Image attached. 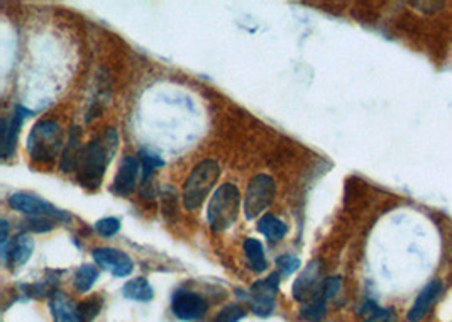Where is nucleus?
<instances>
[{
  "mask_svg": "<svg viewBox=\"0 0 452 322\" xmlns=\"http://www.w3.org/2000/svg\"><path fill=\"white\" fill-rule=\"evenodd\" d=\"M220 176V167L216 160H204L190 171L183 185V205L186 210H197L204 204L209 192Z\"/></svg>",
  "mask_w": 452,
  "mask_h": 322,
  "instance_id": "obj_4",
  "label": "nucleus"
},
{
  "mask_svg": "<svg viewBox=\"0 0 452 322\" xmlns=\"http://www.w3.org/2000/svg\"><path fill=\"white\" fill-rule=\"evenodd\" d=\"M137 176H139V160L136 156H125L122 160L119 171L114 178L112 192L119 197H128L136 190Z\"/></svg>",
  "mask_w": 452,
  "mask_h": 322,
  "instance_id": "obj_10",
  "label": "nucleus"
},
{
  "mask_svg": "<svg viewBox=\"0 0 452 322\" xmlns=\"http://www.w3.org/2000/svg\"><path fill=\"white\" fill-rule=\"evenodd\" d=\"M101 305L102 302L98 300V298H92V300H87L83 302V304H80V314H82L83 322H90L94 319V317L98 314V310H101Z\"/></svg>",
  "mask_w": 452,
  "mask_h": 322,
  "instance_id": "obj_28",
  "label": "nucleus"
},
{
  "mask_svg": "<svg viewBox=\"0 0 452 322\" xmlns=\"http://www.w3.org/2000/svg\"><path fill=\"white\" fill-rule=\"evenodd\" d=\"M277 195V183L270 175L259 173L252 176L249 182L246 197H244V214L249 221L261 216L264 210L271 205Z\"/></svg>",
  "mask_w": 452,
  "mask_h": 322,
  "instance_id": "obj_5",
  "label": "nucleus"
},
{
  "mask_svg": "<svg viewBox=\"0 0 452 322\" xmlns=\"http://www.w3.org/2000/svg\"><path fill=\"white\" fill-rule=\"evenodd\" d=\"M64 131L56 121H41L31 129L28 136L29 156L37 163H51L63 148Z\"/></svg>",
  "mask_w": 452,
  "mask_h": 322,
  "instance_id": "obj_3",
  "label": "nucleus"
},
{
  "mask_svg": "<svg viewBox=\"0 0 452 322\" xmlns=\"http://www.w3.org/2000/svg\"><path fill=\"white\" fill-rule=\"evenodd\" d=\"M325 312H327V300L322 297H315L305 307H302L300 316L306 322H320L325 317Z\"/></svg>",
  "mask_w": 452,
  "mask_h": 322,
  "instance_id": "obj_21",
  "label": "nucleus"
},
{
  "mask_svg": "<svg viewBox=\"0 0 452 322\" xmlns=\"http://www.w3.org/2000/svg\"><path fill=\"white\" fill-rule=\"evenodd\" d=\"M365 322H397V312L393 309H379L376 307Z\"/></svg>",
  "mask_w": 452,
  "mask_h": 322,
  "instance_id": "obj_30",
  "label": "nucleus"
},
{
  "mask_svg": "<svg viewBox=\"0 0 452 322\" xmlns=\"http://www.w3.org/2000/svg\"><path fill=\"white\" fill-rule=\"evenodd\" d=\"M244 255H246L247 264L256 273H263L268 268L266 255H264V248L261 241L254 239V237H247L244 241Z\"/></svg>",
  "mask_w": 452,
  "mask_h": 322,
  "instance_id": "obj_17",
  "label": "nucleus"
},
{
  "mask_svg": "<svg viewBox=\"0 0 452 322\" xmlns=\"http://www.w3.org/2000/svg\"><path fill=\"white\" fill-rule=\"evenodd\" d=\"M31 110L24 109V107L17 105L15 107L12 117H10L9 122H3L2 124V156L6 160H9L10 156L14 155L15 144H17L19 133H21L22 122L24 119L31 116Z\"/></svg>",
  "mask_w": 452,
  "mask_h": 322,
  "instance_id": "obj_11",
  "label": "nucleus"
},
{
  "mask_svg": "<svg viewBox=\"0 0 452 322\" xmlns=\"http://www.w3.org/2000/svg\"><path fill=\"white\" fill-rule=\"evenodd\" d=\"M279 273H271L264 280H258L249 289V302H251L252 312L259 317H268L273 314L277 305V294L279 287Z\"/></svg>",
  "mask_w": 452,
  "mask_h": 322,
  "instance_id": "obj_6",
  "label": "nucleus"
},
{
  "mask_svg": "<svg viewBox=\"0 0 452 322\" xmlns=\"http://www.w3.org/2000/svg\"><path fill=\"white\" fill-rule=\"evenodd\" d=\"M0 229H2V236H0V243L2 246H7V235H9V224H7L6 219L0 222Z\"/></svg>",
  "mask_w": 452,
  "mask_h": 322,
  "instance_id": "obj_32",
  "label": "nucleus"
},
{
  "mask_svg": "<svg viewBox=\"0 0 452 322\" xmlns=\"http://www.w3.org/2000/svg\"><path fill=\"white\" fill-rule=\"evenodd\" d=\"M34 251V239L29 235H21L17 236V239L14 241L12 246H10V251L7 253L3 262L10 260V264L12 266H21L31 258Z\"/></svg>",
  "mask_w": 452,
  "mask_h": 322,
  "instance_id": "obj_16",
  "label": "nucleus"
},
{
  "mask_svg": "<svg viewBox=\"0 0 452 322\" xmlns=\"http://www.w3.org/2000/svg\"><path fill=\"white\" fill-rule=\"evenodd\" d=\"M95 263L109 270L114 277L125 278L132 273L134 263L124 251L114 248H97L92 251Z\"/></svg>",
  "mask_w": 452,
  "mask_h": 322,
  "instance_id": "obj_9",
  "label": "nucleus"
},
{
  "mask_svg": "<svg viewBox=\"0 0 452 322\" xmlns=\"http://www.w3.org/2000/svg\"><path fill=\"white\" fill-rule=\"evenodd\" d=\"M9 205L17 212L28 214V216L51 217L55 221H70V214L68 212L43 201V198L36 197V195L26 194V192H17V194L10 195Z\"/></svg>",
  "mask_w": 452,
  "mask_h": 322,
  "instance_id": "obj_7",
  "label": "nucleus"
},
{
  "mask_svg": "<svg viewBox=\"0 0 452 322\" xmlns=\"http://www.w3.org/2000/svg\"><path fill=\"white\" fill-rule=\"evenodd\" d=\"M277 266H278L279 275H281V277H288V275H292L293 271H297L298 268H300V260H298L297 256H292V255L279 256V258L277 260Z\"/></svg>",
  "mask_w": 452,
  "mask_h": 322,
  "instance_id": "obj_27",
  "label": "nucleus"
},
{
  "mask_svg": "<svg viewBox=\"0 0 452 322\" xmlns=\"http://www.w3.org/2000/svg\"><path fill=\"white\" fill-rule=\"evenodd\" d=\"M241 192L234 183H224L214 192L207 207V221L212 231L222 232L232 228L239 217Z\"/></svg>",
  "mask_w": 452,
  "mask_h": 322,
  "instance_id": "obj_2",
  "label": "nucleus"
},
{
  "mask_svg": "<svg viewBox=\"0 0 452 322\" xmlns=\"http://www.w3.org/2000/svg\"><path fill=\"white\" fill-rule=\"evenodd\" d=\"M82 144H80V133L78 129L73 128L70 133V137H68V144L64 148L63 156H61V170L64 173H70V171H76L80 163V156H82Z\"/></svg>",
  "mask_w": 452,
  "mask_h": 322,
  "instance_id": "obj_15",
  "label": "nucleus"
},
{
  "mask_svg": "<svg viewBox=\"0 0 452 322\" xmlns=\"http://www.w3.org/2000/svg\"><path fill=\"white\" fill-rule=\"evenodd\" d=\"M95 229L103 237H112L121 231V221L117 217H103V219L95 222Z\"/></svg>",
  "mask_w": 452,
  "mask_h": 322,
  "instance_id": "obj_23",
  "label": "nucleus"
},
{
  "mask_svg": "<svg viewBox=\"0 0 452 322\" xmlns=\"http://www.w3.org/2000/svg\"><path fill=\"white\" fill-rule=\"evenodd\" d=\"M319 264L310 263L293 283V297L298 302H308L319 297Z\"/></svg>",
  "mask_w": 452,
  "mask_h": 322,
  "instance_id": "obj_12",
  "label": "nucleus"
},
{
  "mask_svg": "<svg viewBox=\"0 0 452 322\" xmlns=\"http://www.w3.org/2000/svg\"><path fill=\"white\" fill-rule=\"evenodd\" d=\"M49 307H51V316L55 322H83L82 314H80V305H76L64 294L56 292L53 295Z\"/></svg>",
  "mask_w": 452,
  "mask_h": 322,
  "instance_id": "obj_14",
  "label": "nucleus"
},
{
  "mask_svg": "<svg viewBox=\"0 0 452 322\" xmlns=\"http://www.w3.org/2000/svg\"><path fill=\"white\" fill-rule=\"evenodd\" d=\"M98 278V270L92 264H82L76 268L73 275V287L80 294H87L95 285Z\"/></svg>",
  "mask_w": 452,
  "mask_h": 322,
  "instance_id": "obj_20",
  "label": "nucleus"
},
{
  "mask_svg": "<svg viewBox=\"0 0 452 322\" xmlns=\"http://www.w3.org/2000/svg\"><path fill=\"white\" fill-rule=\"evenodd\" d=\"M176 192L171 189V187H168L166 190L163 192V212L164 216H166V219H170V214H173L176 216V212H178V209H176Z\"/></svg>",
  "mask_w": 452,
  "mask_h": 322,
  "instance_id": "obj_29",
  "label": "nucleus"
},
{
  "mask_svg": "<svg viewBox=\"0 0 452 322\" xmlns=\"http://www.w3.org/2000/svg\"><path fill=\"white\" fill-rule=\"evenodd\" d=\"M55 219L43 216H29V219L26 221V228L34 232H49L51 229H55Z\"/></svg>",
  "mask_w": 452,
  "mask_h": 322,
  "instance_id": "obj_25",
  "label": "nucleus"
},
{
  "mask_svg": "<svg viewBox=\"0 0 452 322\" xmlns=\"http://www.w3.org/2000/svg\"><path fill=\"white\" fill-rule=\"evenodd\" d=\"M209 304L204 297L189 290H178L171 300V310L180 321H197L205 316Z\"/></svg>",
  "mask_w": 452,
  "mask_h": 322,
  "instance_id": "obj_8",
  "label": "nucleus"
},
{
  "mask_svg": "<svg viewBox=\"0 0 452 322\" xmlns=\"http://www.w3.org/2000/svg\"><path fill=\"white\" fill-rule=\"evenodd\" d=\"M410 3H412L413 7H417L420 12H425V14L437 12L440 7L444 6V2H435V0L434 2H427V0H425V2H410Z\"/></svg>",
  "mask_w": 452,
  "mask_h": 322,
  "instance_id": "obj_31",
  "label": "nucleus"
},
{
  "mask_svg": "<svg viewBox=\"0 0 452 322\" xmlns=\"http://www.w3.org/2000/svg\"><path fill=\"white\" fill-rule=\"evenodd\" d=\"M141 160H143V185H144L156 168L164 167V161L158 158L156 155H153V153H148V151H141Z\"/></svg>",
  "mask_w": 452,
  "mask_h": 322,
  "instance_id": "obj_22",
  "label": "nucleus"
},
{
  "mask_svg": "<svg viewBox=\"0 0 452 322\" xmlns=\"http://www.w3.org/2000/svg\"><path fill=\"white\" fill-rule=\"evenodd\" d=\"M340 287H342V280H340L339 277H331V278L324 280L320 285L319 297L325 298V300H331V298H334L336 295L340 292Z\"/></svg>",
  "mask_w": 452,
  "mask_h": 322,
  "instance_id": "obj_26",
  "label": "nucleus"
},
{
  "mask_svg": "<svg viewBox=\"0 0 452 322\" xmlns=\"http://www.w3.org/2000/svg\"><path fill=\"white\" fill-rule=\"evenodd\" d=\"M442 289H444V285L440 280H434V282L428 283L422 292L419 294V297L415 298V302H413L412 307H410L408 314H407V319L410 322L422 321L424 317L427 316L428 310H431L432 304H434V302L439 298V295L442 294Z\"/></svg>",
  "mask_w": 452,
  "mask_h": 322,
  "instance_id": "obj_13",
  "label": "nucleus"
},
{
  "mask_svg": "<svg viewBox=\"0 0 452 322\" xmlns=\"http://www.w3.org/2000/svg\"><path fill=\"white\" fill-rule=\"evenodd\" d=\"M246 316V310L237 304H229L216 316V322H239Z\"/></svg>",
  "mask_w": 452,
  "mask_h": 322,
  "instance_id": "obj_24",
  "label": "nucleus"
},
{
  "mask_svg": "<svg viewBox=\"0 0 452 322\" xmlns=\"http://www.w3.org/2000/svg\"><path fill=\"white\" fill-rule=\"evenodd\" d=\"M258 231L266 237L270 243H278L288 232V226L283 221H279L278 217L271 216V214H266L261 219L258 221Z\"/></svg>",
  "mask_w": 452,
  "mask_h": 322,
  "instance_id": "obj_18",
  "label": "nucleus"
},
{
  "mask_svg": "<svg viewBox=\"0 0 452 322\" xmlns=\"http://www.w3.org/2000/svg\"><path fill=\"white\" fill-rule=\"evenodd\" d=\"M119 146V136L116 129H105L102 136L94 137L87 146H83L82 156H80L78 182L90 190L101 189L103 175H105L107 164L112 161Z\"/></svg>",
  "mask_w": 452,
  "mask_h": 322,
  "instance_id": "obj_1",
  "label": "nucleus"
},
{
  "mask_svg": "<svg viewBox=\"0 0 452 322\" xmlns=\"http://www.w3.org/2000/svg\"><path fill=\"white\" fill-rule=\"evenodd\" d=\"M122 294H124L125 298H131V300L137 302H149L153 298V287L149 285V282L144 277H137L134 280H129L128 283L122 289Z\"/></svg>",
  "mask_w": 452,
  "mask_h": 322,
  "instance_id": "obj_19",
  "label": "nucleus"
}]
</instances>
